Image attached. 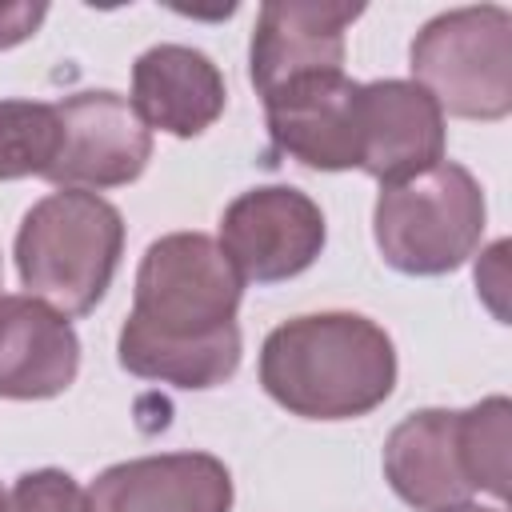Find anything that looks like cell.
Returning a JSON list of instances; mask_svg holds the SVG:
<instances>
[{
    "instance_id": "6da1fadb",
    "label": "cell",
    "mask_w": 512,
    "mask_h": 512,
    "mask_svg": "<svg viewBox=\"0 0 512 512\" xmlns=\"http://www.w3.org/2000/svg\"><path fill=\"white\" fill-rule=\"evenodd\" d=\"M264 392L304 420H356L396 388L392 336L360 312L284 320L260 348Z\"/></svg>"
},
{
    "instance_id": "7a4b0ae2",
    "label": "cell",
    "mask_w": 512,
    "mask_h": 512,
    "mask_svg": "<svg viewBox=\"0 0 512 512\" xmlns=\"http://www.w3.org/2000/svg\"><path fill=\"white\" fill-rule=\"evenodd\" d=\"M124 252V216L100 192L60 188L36 200L16 232V272L28 296L64 316H88Z\"/></svg>"
},
{
    "instance_id": "3957f363",
    "label": "cell",
    "mask_w": 512,
    "mask_h": 512,
    "mask_svg": "<svg viewBox=\"0 0 512 512\" xmlns=\"http://www.w3.org/2000/svg\"><path fill=\"white\" fill-rule=\"evenodd\" d=\"M484 188L476 176L440 160L428 172L388 184L372 208V236L384 256L404 276H444L456 272L484 236Z\"/></svg>"
},
{
    "instance_id": "277c9868",
    "label": "cell",
    "mask_w": 512,
    "mask_h": 512,
    "mask_svg": "<svg viewBox=\"0 0 512 512\" xmlns=\"http://www.w3.org/2000/svg\"><path fill=\"white\" fill-rule=\"evenodd\" d=\"M412 76L440 112L460 120H504L512 112V12L468 4L432 16L412 48Z\"/></svg>"
},
{
    "instance_id": "5b68a950",
    "label": "cell",
    "mask_w": 512,
    "mask_h": 512,
    "mask_svg": "<svg viewBox=\"0 0 512 512\" xmlns=\"http://www.w3.org/2000/svg\"><path fill=\"white\" fill-rule=\"evenodd\" d=\"M240 296L244 280L220 240L204 232H168L140 256L128 320L164 340H200L236 324Z\"/></svg>"
},
{
    "instance_id": "8992f818",
    "label": "cell",
    "mask_w": 512,
    "mask_h": 512,
    "mask_svg": "<svg viewBox=\"0 0 512 512\" xmlns=\"http://www.w3.org/2000/svg\"><path fill=\"white\" fill-rule=\"evenodd\" d=\"M320 204L288 184H264L240 192L220 216V248L240 280L276 284L316 264L324 252Z\"/></svg>"
},
{
    "instance_id": "52a82bcc",
    "label": "cell",
    "mask_w": 512,
    "mask_h": 512,
    "mask_svg": "<svg viewBox=\"0 0 512 512\" xmlns=\"http://www.w3.org/2000/svg\"><path fill=\"white\" fill-rule=\"evenodd\" d=\"M60 112V156L44 180L56 188H124L152 160V128L140 120L128 96L96 88L56 104Z\"/></svg>"
},
{
    "instance_id": "ba28073f",
    "label": "cell",
    "mask_w": 512,
    "mask_h": 512,
    "mask_svg": "<svg viewBox=\"0 0 512 512\" xmlns=\"http://www.w3.org/2000/svg\"><path fill=\"white\" fill-rule=\"evenodd\" d=\"M272 148L316 172L360 168V84L344 72L300 76L264 96Z\"/></svg>"
},
{
    "instance_id": "9c48e42d",
    "label": "cell",
    "mask_w": 512,
    "mask_h": 512,
    "mask_svg": "<svg viewBox=\"0 0 512 512\" xmlns=\"http://www.w3.org/2000/svg\"><path fill=\"white\" fill-rule=\"evenodd\" d=\"M360 4L268 0L256 12L248 76L260 100L300 76L344 72V32L360 20Z\"/></svg>"
},
{
    "instance_id": "30bf717a",
    "label": "cell",
    "mask_w": 512,
    "mask_h": 512,
    "mask_svg": "<svg viewBox=\"0 0 512 512\" xmlns=\"http://www.w3.org/2000/svg\"><path fill=\"white\" fill-rule=\"evenodd\" d=\"M444 160V112L416 80L360 84V172L380 188Z\"/></svg>"
},
{
    "instance_id": "8fae6325",
    "label": "cell",
    "mask_w": 512,
    "mask_h": 512,
    "mask_svg": "<svg viewBox=\"0 0 512 512\" xmlns=\"http://www.w3.org/2000/svg\"><path fill=\"white\" fill-rule=\"evenodd\" d=\"M88 512H232V472L212 452H160L104 468Z\"/></svg>"
},
{
    "instance_id": "7c38bea8",
    "label": "cell",
    "mask_w": 512,
    "mask_h": 512,
    "mask_svg": "<svg viewBox=\"0 0 512 512\" xmlns=\"http://www.w3.org/2000/svg\"><path fill=\"white\" fill-rule=\"evenodd\" d=\"M80 372V340L64 312L36 296H0V396L52 400Z\"/></svg>"
},
{
    "instance_id": "4fadbf2b",
    "label": "cell",
    "mask_w": 512,
    "mask_h": 512,
    "mask_svg": "<svg viewBox=\"0 0 512 512\" xmlns=\"http://www.w3.org/2000/svg\"><path fill=\"white\" fill-rule=\"evenodd\" d=\"M224 104V76L200 48L152 44L132 64V108L148 128L192 140L220 120Z\"/></svg>"
},
{
    "instance_id": "5bb4252c",
    "label": "cell",
    "mask_w": 512,
    "mask_h": 512,
    "mask_svg": "<svg viewBox=\"0 0 512 512\" xmlns=\"http://www.w3.org/2000/svg\"><path fill=\"white\" fill-rule=\"evenodd\" d=\"M384 480L416 512H440L472 500L460 460V412L420 408L384 440Z\"/></svg>"
},
{
    "instance_id": "9a60e30c",
    "label": "cell",
    "mask_w": 512,
    "mask_h": 512,
    "mask_svg": "<svg viewBox=\"0 0 512 512\" xmlns=\"http://www.w3.org/2000/svg\"><path fill=\"white\" fill-rule=\"evenodd\" d=\"M116 356L120 368L140 380H160L176 388H216L240 368V328L228 324L200 340H164L124 320L116 336Z\"/></svg>"
},
{
    "instance_id": "2e32d148",
    "label": "cell",
    "mask_w": 512,
    "mask_h": 512,
    "mask_svg": "<svg viewBox=\"0 0 512 512\" xmlns=\"http://www.w3.org/2000/svg\"><path fill=\"white\" fill-rule=\"evenodd\" d=\"M460 460L472 492L496 500L508 496L512 476V404L508 396H488L460 412Z\"/></svg>"
},
{
    "instance_id": "e0dca14e",
    "label": "cell",
    "mask_w": 512,
    "mask_h": 512,
    "mask_svg": "<svg viewBox=\"0 0 512 512\" xmlns=\"http://www.w3.org/2000/svg\"><path fill=\"white\" fill-rule=\"evenodd\" d=\"M60 112L40 100H0V180L48 176L60 156Z\"/></svg>"
},
{
    "instance_id": "ac0fdd59",
    "label": "cell",
    "mask_w": 512,
    "mask_h": 512,
    "mask_svg": "<svg viewBox=\"0 0 512 512\" xmlns=\"http://www.w3.org/2000/svg\"><path fill=\"white\" fill-rule=\"evenodd\" d=\"M0 512H88L80 484L60 468L24 472L0 500Z\"/></svg>"
},
{
    "instance_id": "d6986e66",
    "label": "cell",
    "mask_w": 512,
    "mask_h": 512,
    "mask_svg": "<svg viewBox=\"0 0 512 512\" xmlns=\"http://www.w3.org/2000/svg\"><path fill=\"white\" fill-rule=\"evenodd\" d=\"M508 248H512L508 240H496L476 264V288L500 324L508 320V304H504V296H508Z\"/></svg>"
},
{
    "instance_id": "ffe728a7",
    "label": "cell",
    "mask_w": 512,
    "mask_h": 512,
    "mask_svg": "<svg viewBox=\"0 0 512 512\" xmlns=\"http://www.w3.org/2000/svg\"><path fill=\"white\" fill-rule=\"evenodd\" d=\"M44 16H48V4H0V52L36 36Z\"/></svg>"
},
{
    "instance_id": "44dd1931",
    "label": "cell",
    "mask_w": 512,
    "mask_h": 512,
    "mask_svg": "<svg viewBox=\"0 0 512 512\" xmlns=\"http://www.w3.org/2000/svg\"><path fill=\"white\" fill-rule=\"evenodd\" d=\"M440 512H504V508H484V504H452V508H440Z\"/></svg>"
},
{
    "instance_id": "7402d4cb",
    "label": "cell",
    "mask_w": 512,
    "mask_h": 512,
    "mask_svg": "<svg viewBox=\"0 0 512 512\" xmlns=\"http://www.w3.org/2000/svg\"><path fill=\"white\" fill-rule=\"evenodd\" d=\"M0 500H4V492H0Z\"/></svg>"
}]
</instances>
